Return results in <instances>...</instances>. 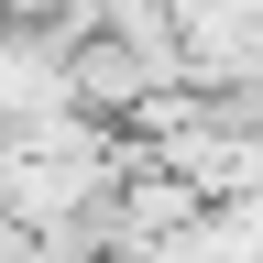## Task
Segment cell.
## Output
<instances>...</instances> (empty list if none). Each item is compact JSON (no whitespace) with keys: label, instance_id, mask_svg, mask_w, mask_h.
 Returning <instances> with one entry per match:
<instances>
[{"label":"cell","instance_id":"cell-1","mask_svg":"<svg viewBox=\"0 0 263 263\" xmlns=\"http://www.w3.org/2000/svg\"><path fill=\"white\" fill-rule=\"evenodd\" d=\"M66 263H121V252H66Z\"/></svg>","mask_w":263,"mask_h":263}]
</instances>
